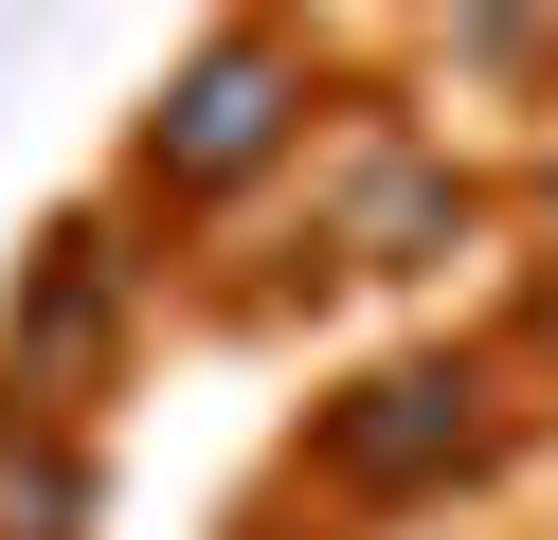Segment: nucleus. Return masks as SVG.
Listing matches in <instances>:
<instances>
[{
  "mask_svg": "<svg viewBox=\"0 0 558 540\" xmlns=\"http://www.w3.org/2000/svg\"><path fill=\"white\" fill-rule=\"evenodd\" d=\"M433 235H469V199H450V180H414V163H378V180H361V252H378V271H414Z\"/></svg>",
  "mask_w": 558,
  "mask_h": 540,
  "instance_id": "obj_4",
  "label": "nucleus"
},
{
  "mask_svg": "<svg viewBox=\"0 0 558 540\" xmlns=\"http://www.w3.org/2000/svg\"><path fill=\"white\" fill-rule=\"evenodd\" d=\"M289 108H306V55H289V36H217V55L145 108V180H162V199H234V180L289 144Z\"/></svg>",
  "mask_w": 558,
  "mask_h": 540,
  "instance_id": "obj_1",
  "label": "nucleus"
},
{
  "mask_svg": "<svg viewBox=\"0 0 558 540\" xmlns=\"http://www.w3.org/2000/svg\"><path fill=\"white\" fill-rule=\"evenodd\" d=\"M109 307H126V271H109V235H37V288H19V324H0V396H37V415H73L90 379H109Z\"/></svg>",
  "mask_w": 558,
  "mask_h": 540,
  "instance_id": "obj_2",
  "label": "nucleus"
},
{
  "mask_svg": "<svg viewBox=\"0 0 558 540\" xmlns=\"http://www.w3.org/2000/svg\"><path fill=\"white\" fill-rule=\"evenodd\" d=\"M450 451H469V360H397V379H361L325 415V468H342V487H433Z\"/></svg>",
  "mask_w": 558,
  "mask_h": 540,
  "instance_id": "obj_3",
  "label": "nucleus"
}]
</instances>
